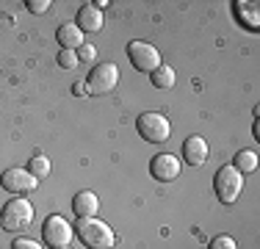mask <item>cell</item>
I'll return each instance as SVG.
<instances>
[{
  "label": "cell",
  "mask_w": 260,
  "mask_h": 249,
  "mask_svg": "<svg viewBox=\"0 0 260 249\" xmlns=\"http://www.w3.org/2000/svg\"><path fill=\"white\" fill-rule=\"evenodd\" d=\"M97 58V47L94 45H83L78 50V61H94Z\"/></svg>",
  "instance_id": "44dd1931"
},
{
  "label": "cell",
  "mask_w": 260,
  "mask_h": 249,
  "mask_svg": "<svg viewBox=\"0 0 260 249\" xmlns=\"http://www.w3.org/2000/svg\"><path fill=\"white\" fill-rule=\"evenodd\" d=\"M127 58H130V64H133L136 70L147 72V75H152L160 67V53L152 45H147V42H130L127 45Z\"/></svg>",
  "instance_id": "52a82bcc"
},
{
  "label": "cell",
  "mask_w": 260,
  "mask_h": 249,
  "mask_svg": "<svg viewBox=\"0 0 260 249\" xmlns=\"http://www.w3.org/2000/svg\"><path fill=\"white\" fill-rule=\"evenodd\" d=\"M42 235H45V244L50 249H61V246H70L72 241V224L64 219V216L53 213L47 216L45 224H42Z\"/></svg>",
  "instance_id": "8992f818"
},
{
  "label": "cell",
  "mask_w": 260,
  "mask_h": 249,
  "mask_svg": "<svg viewBox=\"0 0 260 249\" xmlns=\"http://www.w3.org/2000/svg\"><path fill=\"white\" fill-rule=\"evenodd\" d=\"M75 25L83 30V34H86V30H89V34H97V30H103V11L97 9V6H91V3L80 6Z\"/></svg>",
  "instance_id": "4fadbf2b"
},
{
  "label": "cell",
  "mask_w": 260,
  "mask_h": 249,
  "mask_svg": "<svg viewBox=\"0 0 260 249\" xmlns=\"http://www.w3.org/2000/svg\"><path fill=\"white\" fill-rule=\"evenodd\" d=\"M136 130H139V136L144 141H150V144H164L172 133V124L164 114L147 111V114H141L139 119H136Z\"/></svg>",
  "instance_id": "277c9868"
},
{
  "label": "cell",
  "mask_w": 260,
  "mask_h": 249,
  "mask_svg": "<svg viewBox=\"0 0 260 249\" xmlns=\"http://www.w3.org/2000/svg\"><path fill=\"white\" fill-rule=\"evenodd\" d=\"M233 14L244 28L249 30H257L260 28V6L257 3H249V0H235L233 3Z\"/></svg>",
  "instance_id": "7c38bea8"
},
{
  "label": "cell",
  "mask_w": 260,
  "mask_h": 249,
  "mask_svg": "<svg viewBox=\"0 0 260 249\" xmlns=\"http://www.w3.org/2000/svg\"><path fill=\"white\" fill-rule=\"evenodd\" d=\"M72 91H75L78 97H83V91H86V83H75V86H72Z\"/></svg>",
  "instance_id": "603a6c76"
},
{
  "label": "cell",
  "mask_w": 260,
  "mask_h": 249,
  "mask_svg": "<svg viewBox=\"0 0 260 249\" xmlns=\"http://www.w3.org/2000/svg\"><path fill=\"white\" fill-rule=\"evenodd\" d=\"M208 249H238V244H235V238H230V235H216Z\"/></svg>",
  "instance_id": "d6986e66"
},
{
  "label": "cell",
  "mask_w": 260,
  "mask_h": 249,
  "mask_svg": "<svg viewBox=\"0 0 260 249\" xmlns=\"http://www.w3.org/2000/svg\"><path fill=\"white\" fill-rule=\"evenodd\" d=\"M0 185H3L9 194H28V191H34L36 185H39V180L34 177L28 169H20V166H11V169H6L0 174Z\"/></svg>",
  "instance_id": "ba28073f"
},
{
  "label": "cell",
  "mask_w": 260,
  "mask_h": 249,
  "mask_svg": "<svg viewBox=\"0 0 260 249\" xmlns=\"http://www.w3.org/2000/svg\"><path fill=\"white\" fill-rule=\"evenodd\" d=\"M116 83H119V67L111 64V61H103V64H97L94 70L89 72V78H86V91L89 95H111V91L116 89Z\"/></svg>",
  "instance_id": "5b68a950"
},
{
  "label": "cell",
  "mask_w": 260,
  "mask_h": 249,
  "mask_svg": "<svg viewBox=\"0 0 260 249\" xmlns=\"http://www.w3.org/2000/svg\"><path fill=\"white\" fill-rule=\"evenodd\" d=\"M30 222H34V205L22 197L6 202L0 210V227L9 233H22L25 227H30Z\"/></svg>",
  "instance_id": "7a4b0ae2"
},
{
  "label": "cell",
  "mask_w": 260,
  "mask_h": 249,
  "mask_svg": "<svg viewBox=\"0 0 260 249\" xmlns=\"http://www.w3.org/2000/svg\"><path fill=\"white\" fill-rule=\"evenodd\" d=\"M150 80H152V86H155V89H172V86H175V80H177V75H175L172 67L160 64L158 70L150 75Z\"/></svg>",
  "instance_id": "9a60e30c"
},
{
  "label": "cell",
  "mask_w": 260,
  "mask_h": 249,
  "mask_svg": "<svg viewBox=\"0 0 260 249\" xmlns=\"http://www.w3.org/2000/svg\"><path fill=\"white\" fill-rule=\"evenodd\" d=\"M58 67L61 70H75L78 67V50H61L58 53Z\"/></svg>",
  "instance_id": "ac0fdd59"
},
{
  "label": "cell",
  "mask_w": 260,
  "mask_h": 249,
  "mask_svg": "<svg viewBox=\"0 0 260 249\" xmlns=\"http://www.w3.org/2000/svg\"><path fill=\"white\" fill-rule=\"evenodd\" d=\"M0 230H3V227H0Z\"/></svg>",
  "instance_id": "d4e9b609"
},
{
  "label": "cell",
  "mask_w": 260,
  "mask_h": 249,
  "mask_svg": "<svg viewBox=\"0 0 260 249\" xmlns=\"http://www.w3.org/2000/svg\"><path fill=\"white\" fill-rule=\"evenodd\" d=\"M183 161L188 166H202L208 161V141L202 136H188L183 141Z\"/></svg>",
  "instance_id": "30bf717a"
},
{
  "label": "cell",
  "mask_w": 260,
  "mask_h": 249,
  "mask_svg": "<svg viewBox=\"0 0 260 249\" xmlns=\"http://www.w3.org/2000/svg\"><path fill=\"white\" fill-rule=\"evenodd\" d=\"M72 233H78V238L83 241L89 249H111L114 246V233L111 227L100 219H78L72 224Z\"/></svg>",
  "instance_id": "6da1fadb"
},
{
  "label": "cell",
  "mask_w": 260,
  "mask_h": 249,
  "mask_svg": "<svg viewBox=\"0 0 260 249\" xmlns=\"http://www.w3.org/2000/svg\"><path fill=\"white\" fill-rule=\"evenodd\" d=\"M28 172L34 174L36 180H45L47 174H50V158H47V155H34V158L28 161Z\"/></svg>",
  "instance_id": "e0dca14e"
},
{
  "label": "cell",
  "mask_w": 260,
  "mask_h": 249,
  "mask_svg": "<svg viewBox=\"0 0 260 249\" xmlns=\"http://www.w3.org/2000/svg\"><path fill=\"white\" fill-rule=\"evenodd\" d=\"M11 249H42V246L36 244V241H30V238H14Z\"/></svg>",
  "instance_id": "7402d4cb"
},
{
  "label": "cell",
  "mask_w": 260,
  "mask_h": 249,
  "mask_svg": "<svg viewBox=\"0 0 260 249\" xmlns=\"http://www.w3.org/2000/svg\"><path fill=\"white\" fill-rule=\"evenodd\" d=\"M150 174L158 180V183H172V180L180 177V161L177 155H169V152H160L150 161Z\"/></svg>",
  "instance_id": "9c48e42d"
},
{
  "label": "cell",
  "mask_w": 260,
  "mask_h": 249,
  "mask_svg": "<svg viewBox=\"0 0 260 249\" xmlns=\"http://www.w3.org/2000/svg\"><path fill=\"white\" fill-rule=\"evenodd\" d=\"M55 39H58L61 50H80L86 45V42H83V30H80L78 25H72V22L61 25L58 34H55Z\"/></svg>",
  "instance_id": "5bb4252c"
},
{
  "label": "cell",
  "mask_w": 260,
  "mask_h": 249,
  "mask_svg": "<svg viewBox=\"0 0 260 249\" xmlns=\"http://www.w3.org/2000/svg\"><path fill=\"white\" fill-rule=\"evenodd\" d=\"M72 210H75L78 219H91V216H97V210H100V199H97L94 191L83 189L72 197Z\"/></svg>",
  "instance_id": "8fae6325"
},
{
  "label": "cell",
  "mask_w": 260,
  "mask_h": 249,
  "mask_svg": "<svg viewBox=\"0 0 260 249\" xmlns=\"http://www.w3.org/2000/svg\"><path fill=\"white\" fill-rule=\"evenodd\" d=\"M213 191L221 205H233L241 197V191H244V174L235 166H221L213 177Z\"/></svg>",
  "instance_id": "3957f363"
},
{
  "label": "cell",
  "mask_w": 260,
  "mask_h": 249,
  "mask_svg": "<svg viewBox=\"0 0 260 249\" xmlns=\"http://www.w3.org/2000/svg\"><path fill=\"white\" fill-rule=\"evenodd\" d=\"M61 249H70V246H61Z\"/></svg>",
  "instance_id": "cb8c5ba5"
},
{
  "label": "cell",
  "mask_w": 260,
  "mask_h": 249,
  "mask_svg": "<svg viewBox=\"0 0 260 249\" xmlns=\"http://www.w3.org/2000/svg\"><path fill=\"white\" fill-rule=\"evenodd\" d=\"M28 11H30V14H47V11H50V0H28Z\"/></svg>",
  "instance_id": "ffe728a7"
},
{
  "label": "cell",
  "mask_w": 260,
  "mask_h": 249,
  "mask_svg": "<svg viewBox=\"0 0 260 249\" xmlns=\"http://www.w3.org/2000/svg\"><path fill=\"white\" fill-rule=\"evenodd\" d=\"M235 169L241 174H249L257 169V152H252V149H241V152H235Z\"/></svg>",
  "instance_id": "2e32d148"
}]
</instances>
